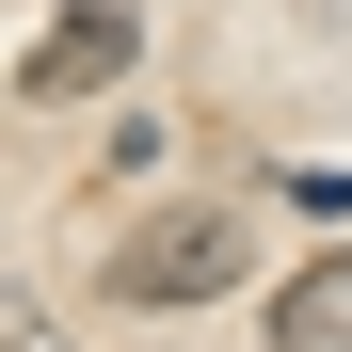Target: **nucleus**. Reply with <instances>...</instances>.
Instances as JSON below:
<instances>
[{"label": "nucleus", "instance_id": "nucleus-1", "mask_svg": "<svg viewBox=\"0 0 352 352\" xmlns=\"http://www.w3.org/2000/svg\"><path fill=\"white\" fill-rule=\"evenodd\" d=\"M129 65H144V16H112V0H65V16L16 48V96H32V112H65V96H112Z\"/></svg>", "mask_w": 352, "mask_h": 352}, {"label": "nucleus", "instance_id": "nucleus-2", "mask_svg": "<svg viewBox=\"0 0 352 352\" xmlns=\"http://www.w3.org/2000/svg\"><path fill=\"white\" fill-rule=\"evenodd\" d=\"M224 272H241V224L224 208H176V224H144V241L112 256V305H208Z\"/></svg>", "mask_w": 352, "mask_h": 352}, {"label": "nucleus", "instance_id": "nucleus-3", "mask_svg": "<svg viewBox=\"0 0 352 352\" xmlns=\"http://www.w3.org/2000/svg\"><path fill=\"white\" fill-rule=\"evenodd\" d=\"M272 352H352V256H320V272L272 288Z\"/></svg>", "mask_w": 352, "mask_h": 352}, {"label": "nucleus", "instance_id": "nucleus-4", "mask_svg": "<svg viewBox=\"0 0 352 352\" xmlns=\"http://www.w3.org/2000/svg\"><path fill=\"white\" fill-rule=\"evenodd\" d=\"M0 352H48V305H0Z\"/></svg>", "mask_w": 352, "mask_h": 352}]
</instances>
